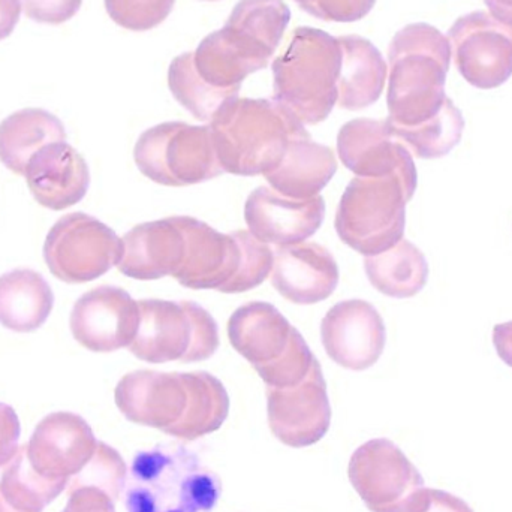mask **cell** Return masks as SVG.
<instances>
[{
    "mask_svg": "<svg viewBox=\"0 0 512 512\" xmlns=\"http://www.w3.org/2000/svg\"><path fill=\"white\" fill-rule=\"evenodd\" d=\"M340 68L339 38L315 27H298L285 53L271 65L273 101L304 125H318L336 107Z\"/></svg>",
    "mask_w": 512,
    "mask_h": 512,
    "instance_id": "277c9868",
    "label": "cell"
},
{
    "mask_svg": "<svg viewBox=\"0 0 512 512\" xmlns=\"http://www.w3.org/2000/svg\"><path fill=\"white\" fill-rule=\"evenodd\" d=\"M173 219L185 237L183 261L174 273L177 282L185 288L216 289L227 294L242 270L248 231L222 234L189 216Z\"/></svg>",
    "mask_w": 512,
    "mask_h": 512,
    "instance_id": "8fae6325",
    "label": "cell"
},
{
    "mask_svg": "<svg viewBox=\"0 0 512 512\" xmlns=\"http://www.w3.org/2000/svg\"><path fill=\"white\" fill-rule=\"evenodd\" d=\"M24 177L36 203L54 212L83 201L90 186L86 159L66 141L38 150L30 158Z\"/></svg>",
    "mask_w": 512,
    "mask_h": 512,
    "instance_id": "ac0fdd59",
    "label": "cell"
},
{
    "mask_svg": "<svg viewBox=\"0 0 512 512\" xmlns=\"http://www.w3.org/2000/svg\"><path fill=\"white\" fill-rule=\"evenodd\" d=\"M390 129L394 137L400 143L411 147L415 155L420 158H435L445 155L460 140L463 117L459 108L450 101L444 111L430 122L415 128L394 129L390 126Z\"/></svg>",
    "mask_w": 512,
    "mask_h": 512,
    "instance_id": "f1b7e54d",
    "label": "cell"
},
{
    "mask_svg": "<svg viewBox=\"0 0 512 512\" xmlns=\"http://www.w3.org/2000/svg\"><path fill=\"white\" fill-rule=\"evenodd\" d=\"M387 123L394 129L415 128L438 117L450 99L445 80L451 63L447 36L427 23L403 27L388 50Z\"/></svg>",
    "mask_w": 512,
    "mask_h": 512,
    "instance_id": "6da1fadb",
    "label": "cell"
},
{
    "mask_svg": "<svg viewBox=\"0 0 512 512\" xmlns=\"http://www.w3.org/2000/svg\"><path fill=\"white\" fill-rule=\"evenodd\" d=\"M414 192L397 176L355 177L337 207V236L358 254H384L402 242L405 206Z\"/></svg>",
    "mask_w": 512,
    "mask_h": 512,
    "instance_id": "8992f818",
    "label": "cell"
},
{
    "mask_svg": "<svg viewBox=\"0 0 512 512\" xmlns=\"http://www.w3.org/2000/svg\"><path fill=\"white\" fill-rule=\"evenodd\" d=\"M228 337L270 388L300 384L315 361L300 331L264 301L239 307L228 321Z\"/></svg>",
    "mask_w": 512,
    "mask_h": 512,
    "instance_id": "5b68a950",
    "label": "cell"
},
{
    "mask_svg": "<svg viewBox=\"0 0 512 512\" xmlns=\"http://www.w3.org/2000/svg\"><path fill=\"white\" fill-rule=\"evenodd\" d=\"M339 42L342 68L337 83V104L343 110H363L381 98L387 81V63L381 51L363 36H340Z\"/></svg>",
    "mask_w": 512,
    "mask_h": 512,
    "instance_id": "44dd1931",
    "label": "cell"
},
{
    "mask_svg": "<svg viewBox=\"0 0 512 512\" xmlns=\"http://www.w3.org/2000/svg\"><path fill=\"white\" fill-rule=\"evenodd\" d=\"M122 242L123 256L117 267L135 280L174 276L185 254V237L173 218L137 225Z\"/></svg>",
    "mask_w": 512,
    "mask_h": 512,
    "instance_id": "ffe728a7",
    "label": "cell"
},
{
    "mask_svg": "<svg viewBox=\"0 0 512 512\" xmlns=\"http://www.w3.org/2000/svg\"><path fill=\"white\" fill-rule=\"evenodd\" d=\"M20 3L30 20L57 26L71 20L80 11L83 0H20Z\"/></svg>",
    "mask_w": 512,
    "mask_h": 512,
    "instance_id": "1f68e13d",
    "label": "cell"
},
{
    "mask_svg": "<svg viewBox=\"0 0 512 512\" xmlns=\"http://www.w3.org/2000/svg\"><path fill=\"white\" fill-rule=\"evenodd\" d=\"M138 170L164 186H191L224 174L210 126L167 122L147 129L134 149Z\"/></svg>",
    "mask_w": 512,
    "mask_h": 512,
    "instance_id": "ba28073f",
    "label": "cell"
},
{
    "mask_svg": "<svg viewBox=\"0 0 512 512\" xmlns=\"http://www.w3.org/2000/svg\"><path fill=\"white\" fill-rule=\"evenodd\" d=\"M63 512H114L110 498L93 490L68 492V505Z\"/></svg>",
    "mask_w": 512,
    "mask_h": 512,
    "instance_id": "e575fe53",
    "label": "cell"
},
{
    "mask_svg": "<svg viewBox=\"0 0 512 512\" xmlns=\"http://www.w3.org/2000/svg\"><path fill=\"white\" fill-rule=\"evenodd\" d=\"M289 21L291 9L283 0H240L224 27L268 60L279 47Z\"/></svg>",
    "mask_w": 512,
    "mask_h": 512,
    "instance_id": "484cf974",
    "label": "cell"
},
{
    "mask_svg": "<svg viewBox=\"0 0 512 512\" xmlns=\"http://www.w3.org/2000/svg\"><path fill=\"white\" fill-rule=\"evenodd\" d=\"M0 512H23L15 510L14 507H11V505L8 504V502L5 501V498H3L2 492H0Z\"/></svg>",
    "mask_w": 512,
    "mask_h": 512,
    "instance_id": "f35d334b",
    "label": "cell"
},
{
    "mask_svg": "<svg viewBox=\"0 0 512 512\" xmlns=\"http://www.w3.org/2000/svg\"><path fill=\"white\" fill-rule=\"evenodd\" d=\"M174 5L176 0H105L111 20L134 32H146L164 23Z\"/></svg>",
    "mask_w": 512,
    "mask_h": 512,
    "instance_id": "4dcf8cb0",
    "label": "cell"
},
{
    "mask_svg": "<svg viewBox=\"0 0 512 512\" xmlns=\"http://www.w3.org/2000/svg\"><path fill=\"white\" fill-rule=\"evenodd\" d=\"M122 256V239L86 213L63 216L45 239V264L54 277L66 283L99 279L119 265Z\"/></svg>",
    "mask_w": 512,
    "mask_h": 512,
    "instance_id": "9c48e42d",
    "label": "cell"
},
{
    "mask_svg": "<svg viewBox=\"0 0 512 512\" xmlns=\"http://www.w3.org/2000/svg\"><path fill=\"white\" fill-rule=\"evenodd\" d=\"M197 399V372L161 373L137 370L123 376L117 384L116 403L128 420L152 424L171 420L185 408L189 429Z\"/></svg>",
    "mask_w": 512,
    "mask_h": 512,
    "instance_id": "4fadbf2b",
    "label": "cell"
},
{
    "mask_svg": "<svg viewBox=\"0 0 512 512\" xmlns=\"http://www.w3.org/2000/svg\"><path fill=\"white\" fill-rule=\"evenodd\" d=\"M295 2L300 5V8L303 9V11H306L307 14H309L310 11H312L313 8H316V6L321 5L322 2H325V0H295Z\"/></svg>",
    "mask_w": 512,
    "mask_h": 512,
    "instance_id": "74e56055",
    "label": "cell"
},
{
    "mask_svg": "<svg viewBox=\"0 0 512 512\" xmlns=\"http://www.w3.org/2000/svg\"><path fill=\"white\" fill-rule=\"evenodd\" d=\"M271 283L291 303H319L336 291L339 265L318 243L285 246L274 252Z\"/></svg>",
    "mask_w": 512,
    "mask_h": 512,
    "instance_id": "d6986e66",
    "label": "cell"
},
{
    "mask_svg": "<svg viewBox=\"0 0 512 512\" xmlns=\"http://www.w3.org/2000/svg\"><path fill=\"white\" fill-rule=\"evenodd\" d=\"M340 162L358 177L397 176L414 189V162L406 147L394 137L387 120L354 119L337 135Z\"/></svg>",
    "mask_w": 512,
    "mask_h": 512,
    "instance_id": "9a60e30c",
    "label": "cell"
},
{
    "mask_svg": "<svg viewBox=\"0 0 512 512\" xmlns=\"http://www.w3.org/2000/svg\"><path fill=\"white\" fill-rule=\"evenodd\" d=\"M364 270L373 288L394 298L412 297L421 291L427 279L426 259L406 240L384 254L366 256Z\"/></svg>",
    "mask_w": 512,
    "mask_h": 512,
    "instance_id": "4316f807",
    "label": "cell"
},
{
    "mask_svg": "<svg viewBox=\"0 0 512 512\" xmlns=\"http://www.w3.org/2000/svg\"><path fill=\"white\" fill-rule=\"evenodd\" d=\"M210 2H216V0H210Z\"/></svg>",
    "mask_w": 512,
    "mask_h": 512,
    "instance_id": "ab89813d",
    "label": "cell"
},
{
    "mask_svg": "<svg viewBox=\"0 0 512 512\" xmlns=\"http://www.w3.org/2000/svg\"><path fill=\"white\" fill-rule=\"evenodd\" d=\"M268 409L280 430H322L330 418L327 388L318 360L300 384L268 390Z\"/></svg>",
    "mask_w": 512,
    "mask_h": 512,
    "instance_id": "d4e9b609",
    "label": "cell"
},
{
    "mask_svg": "<svg viewBox=\"0 0 512 512\" xmlns=\"http://www.w3.org/2000/svg\"><path fill=\"white\" fill-rule=\"evenodd\" d=\"M324 218L325 201L321 195L294 200L261 186L249 195L245 204L249 233L259 242L277 248L306 242L321 228Z\"/></svg>",
    "mask_w": 512,
    "mask_h": 512,
    "instance_id": "2e32d148",
    "label": "cell"
},
{
    "mask_svg": "<svg viewBox=\"0 0 512 512\" xmlns=\"http://www.w3.org/2000/svg\"><path fill=\"white\" fill-rule=\"evenodd\" d=\"M209 126L219 164L234 176H265L292 141L310 138L304 123L273 99H236Z\"/></svg>",
    "mask_w": 512,
    "mask_h": 512,
    "instance_id": "7a4b0ae2",
    "label": "cell"
},
{
    "mask_svg": "<svg viewBox=\"0 0 512 512\" xmlns=\"http://www.w3.org/2000/svg\"><path fill=\"white\" fill-rule=\"evenodd\" d=\"M89 424L72 412H53L36 426L26 445L30 465L50 480H69L95 453Z\"/></svg>",
    "mask_w": 512,
    "mask_h": 512,
    "instance_id": "e0dca14e",
    "label": "cell"
},
{
    "mask_svg": "<svg viewBox=\"0 0 512 512\" xmlns=\"http://www.w3.org/2000/svg\"><path fill=\"white\" fill-rule=\"evenodd\" d=\"M68 486L66 480H50L35 471L27 457L26 445L18 448L11 462L3 468L0 492L15 510L42 512Z\"/></svg>",
    "mask_w": 512,
    "mask_h": 512,
    "instance_id": "83f0119b",
    "label": "cell"
},
{
    "mask_svg": "<svg viewBox=\"0 0 512 512\" xmlns=\"http://www.w3.org/2000/svg\"><path fill=\"white\" fill-rule=\"evenodd\" d=\"M69 324L74 339L89 351H119L137 336L140 307L125 289L98 286L78 298Z\"/></svg>",
    "mask_w": 512,
    "mask_h": 512,
    "instance_id": "7c38bea8",
    "label": "cell"
},
{
    "mask_svg": "<svg viewBox=\"0 0 512 512\" xmlns=\"http://www.w3.org/2000/svg\"><path fill=\"white\" fill-rule=\"evenodd\" d=\"M123 463L116 451L105 444L96 445L95 457L87 463L69 484L68 492L93 490L108 498L116 496L123 484Z\"/></svg>",
    "mask_w": 512,
    "mask_h": 512,
    "instance_id": "f546056e",
    "label": "cell"
},
{
    "mask_svg": "<svg viewBox=\"0 0 512 512\" xmlns=\"http://www.w3.org/2000/svg\"><path fill=\"white\" fill-rule=\"evenodd\" d=\"M20 17V0H0V41L14 32Z\"/></svg>",
    "mask_w": 512,
    "mask_h": 512,
    "instance_id": "d590c367",
    "label": "cell"
},
{
    "mask_svg": "<svg viewBox=\"0 0 512 512\" xmlns=\"http://www.w3.org/2000/svg\"><path fill=\"white\" fill-rule=\"evenodd\" d=\"M337 171L333 150L313 143L312 138L292 141L280 164L265 174L271 189L294 198L309 200L331 182Z\"/></svg>",
    "mask_w": 512,
    "mask_h": 512,
    "instance_id": "7402d4cb",
    "label": "cell"
},
{
    "mask_svg": "<svg viewBox=\"0 0 512 512\" xmlns=\"http://www.w3.org/2000/svg\"><path fill=\"white\" fill-rule=\"evenodd\" d=\"M451 59L478 89H495L512 75V26L486 11L463 15L448 32Z\"/></svg>",
    "mask_w": 512,
    "mask_h": 512,
    "instance_id": "30bf717a",
    "label": "cell"
},
{
    "mask_svg": "<svg viewBox=\"0 0 512 512\" xmlns=\"http://www.w3.org/2000/svg\"><path fill=\"white\" fill-rule=\"evenodd\" d=\"M59 141H66L59 117L42 108L15 111L0 123V162L17 176H24L30 158Z\"/></svg>",
    "mask_w": 512,
    "mask_h": 512,
    "instance_id": "cb8c5ba5",
    "label": "cell"
},
{
    "mask_svg": "<svg viewBox=\"0 0 512 512\" xmlns=\"http://www.w3.org/2000/svg\"><path fill=\"white\" fill-rule=\"evenodd\" d=\"M53 306V289L38 271L15 268L0 276V324L8 330H38L47 322Z\"/></svg>",
    "mask_w": 512,
    "mask_h": 512,
    "instance_id": "603a6c76",
    "label": "cell"
},
{
    "mask_svg": "<svg viewBox=\"0 0 512 512\" xmlns=\"http://www.w3.org/2000/svg\"><path fill=\"white\" fill-rule=\"evenodd\" d=\"M490 14L512 26V0H484Z\"/></svg>",
    "mask_w": 512,
    "mask_h": 512,
    "instance_id": "8d00e7d4",
    "label": "cell"
},
{
    "mask_svg": "<svg viewBox=\"0 0 512 512\" xmlns=\"http://www.w3.org/2000/svg\"><path fill=\"white\" fill-rule=\"evenodd\" d=\"M140 327L129 351L150 364L197 363L219 348L215 318L195 301L140 300Z\"/></svg>",
    "mask_w": 512,
    "mask_h": 512,
    "instance_id": "52a82bcc",
    "label": "cell"
},
{
    "mask_svg": "<svg viewBox=\"0 0 512 512\" xmlns=\"http://www.w3.org/2000/svg\"><path fill=\"white\" fill-rule=\"evenodd\" d=\"M385 324L378 310L364 300L334 304L321 322V340L328 357L349 370L376 364L385 348Z\"/></svg>",
    "mask_w": 512,
    "mask_h": 512,
    "instance_id": "5bb4252c",
    "label": "cell"
},
{
    "mask_svg": "<svg viewBox=\"0 0 512 512\" xmlns=\"http://www.w3.org/2000/svg\"><path fill=\"white\" fill-rule=\"evenodd\" d=\"M376 0H325L309 12L319 20L333 23H354L366 17Z\"/></svg>",
    "mask_w": 512,
    "mask_h": 512,
    "instance_id": "d6a6232c",
    "label": "cell"
},
{
    "mask_svg": "<svg viewBox=\"0 0 512 512\" xmlns=\"http://www.w3.org/2000/svg\"><path fill=\"white\" fill-rule=\"evenodd\" d=\"M218 475L191 448L156 445L135 454L125 481L128 512H212L221 498Z\"/></svg>",
    "mask_w": 512,
    "mask_h": 512,
    "instance_id": "3957f363",
    "label": "cell"
},
{
    "mask_svg": "<svg viewBox=\"0 0 512 512\" xmlns=\"http://www.w3.org/2000/svg\"><path fill=\"white\" fill-rule=\"evenodd\" d=\"M20 420L14 409L0 403V468H5L18 451Z\"/></svg>",
    "mask_w": 512,
    "mask_h": 512,
    "instance_id": "836d02e7",
    "label": "cell"
}]
</instances>
